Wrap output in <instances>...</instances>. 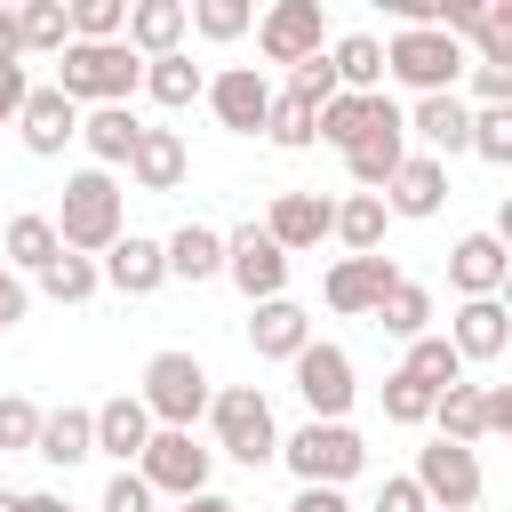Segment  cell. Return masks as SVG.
I'll list each match as a JSON object with an SVG mask.
<instances>
[{
	"label": "cell",
	"instance_id": "obj_33",
	"mask_svg": "<svg viewBox=\"0 0 512 512\" xmlns=\"http://www.w3.org/2000/svg\"><path fill=\"white\" fill-rule=\"evenodd\" d=\"M376 320H384V336H424V320H432V288L400 272V280L376 296Z\"/></svg>",
	"mask_w": 512,
	"mask_h": 512
},
{
	"label": "cell",
	"instance_id": "obj_9",
	"mask_svg": "<svg viewBox=\"0 0 512 512\" xmlns=\"http://www.w3.org/2000/svg\"><path fill=\"white\" fill-rule=\"evenodd\" d=\"M400 160H408V112L384 96V104H376V120H368V136H360V144H344V168H352V184H360V192H384Z\"/></svg>",
	"mask_w": 512,
	"mask_h": 512
},
{
	"label": "cell",
	"instance_id": "obj_58",
	"mask_svg": "<svg viewBox=\"0 0 512 512\" xmlns=\"http://www.w3.org/2000/svg\"><path fill=\"white\" fill-rule=\"evenodd\" d=\"M488 232H496V240L512 248V192H504V208H496V224H488Z\"/></svg>",
	"mask_w": 512,
	"mask_h": 512
},
{
	"label": "cell",
	"instance_id": "obj_38",
	"mask_svg": "<svg viewBox=\"0 0 512 512\" xmlns=\"http://www.w3.org/2000/svg\"><path fill=\"white\" fill-rule=\"evenodd\" d=\"M264 136L280 144V152H304L312 136H320V104H304V96H272V112H264Z\"/></svg>",
	"mask_w": 512,
	"mask_h": 512
},
{
	"label": "cell",
	"instance_id": "obj_52",
	"mask_svg": "<svg viewBox=\"0 0 512 512\" xmlns=\"http://www.w3.org/2000/svg\"><path fill=\"white\" fill-rule=\"evenodd\" d=\"M472 88L480 104H512V64H472Z\"/></svg>",
	"mask_w": 512,
	"mask_h": 512
},
{
	"label": "cell",
	"instance_id": "obj_28",
	"mask_svg": "<svg viewBox=\"0 0 512 512\" xmlns=\"http://www.w3.org/2000/svg\"><path fill=\"white\" fill-rule=\"evenodd\" d=\"M32 456H48V464H80V456H96V408H56V416H40Z\"/></svg>",
	"mask_w": 512,
	"mask_h": 512
},
{
	"label": "cell",
	"instance_id": "obj_56",
	"mask_svg": "<svg viewBox=\"0 0 512 512\" xmlns=\"http://www.w3.org/2000/svg\"><path fill=\"white\" fill-rule=\"evenodd\" d=\"M176 512H240V504L216 496V488H192V496H176Z\"/></svg>",
	"mask_w": 512,
	"mask_h": 512
},
{
	"label": "cell",
	"instance_id": "obj_31",
	"mask_svg": "<svg viewBox=\"0 0 512 512\" xmlns=\"http://www.w3.org/2000/svg\"><path fill=\"white\" fill-rule=\"evenodd\" d=\"M432 424L448 432V440H488V384H440V400H432Z\"/></svg>",
	"mask_w": 512,
	"mask_h": 512
},
{
	"label": "cell",
	"instance_id": "obj_55",
	"mask_svg": "<svg viewBox=\"0 0 512 512\" xmlns=\"http://www.w3.org/2000/svg\"><path fill=\"white\" fill-rule=\"evenodd\" d=\"M0 64H24V32H16V8H0Z\"/></svg>",
	"mask_w": 512,
	"mask_h": 512
},
{
	"label": "cell",
	"instance_id": "obj_1",
	"mask_svg": "<svg viewBox=\"0 0 512 512\" xmlns=\"http://www.w3.org/2000/svg\"><path fill=\"white\" fill-rule=\"evenodd\" d=\"M56 88L72 104H128L144 88V56L128 40H64L56 48Z\"/></svg>",
	"mask_w": 512,
	"mask_h": 512
},
{
	"label": "cell",
	"instance_id": "obj_40",
	"mask_svg": "<svg viewBox=\"0 0 512 512\" xmlns=\"http://www.w3.org/2000/svg\"><path fill=\"white\" fill-rule=\"evenodd\" d=\"M248 24H256V0H192V32L216 48H232Z\"/></svg>",
	"mask_w": 512,
	"mask_h": 512
},
{
	"label": "cell",
	"instance_id": "obj_21",
	"mask_svg": "<svg viewBox=\"0 0 512 512\" xmlns=\"http://www.w3.org/2000/svg\"><path fill=\"white\" fill-rule=\"evenodd\" d=\"M408 128L448 160V152H472V104L456 96V88H432V96H416V112H408Z\"/></svg>",
	"mask_w": 512,
	"mask_h": 512
},
{
	"label": "cell",
	"instance_id": "obj_6",
	"mask_svg": "<svg viewBox=\"0 0 512 512\" xmlns=\"http://www.w3.org/2000/svg\"><path fill=\"white\" fill-rule=\"evenodd\" d=\"M144 408H152V424H192V416H208V368H200L192 352H152V360H144Z\"/></svg>",
	"mask_w": 512,
	"mask_h": 512
},
{
	"label": "cell",
	"instance_id": "obj_43",
	"mask_svg": "<svg viewBox=\"0 0 512 512\" xmlns=\"http://www.w3.org/2000/svg\"><path fill=\"white\" fill-rule=\"evenodd\" d=\"M472 152L496 160V168H512V104H480L472 112Z\"/></svg>",
	"mask_w": 512,
	"mask_h": 512
},
{
	"label": "cell",
	"instance_id": "obj_59",
	"mask_svg": "<svg viewBox=\"0 0 512 512\" xmlns=\"http://www.w3.org/2000/svg\"><path fill=\"white\" fill-rule=\"evenodd\" d=\"M24 512H72V504H64V496H48V488H40V496H24Z\"/></svg>",
	"mask_w": 512,
	"mask_h": 512
},
{
	"label": "cell",
	"instance_id": "obj_11",
	"mask_svg": "<svg viewBox=\"0 0 512 512\" xmlns=\"http://www.w3.org/2000/svg\"><path fill=\"white\" fill-rule=\"evenodd\" d=\"M416 480H424V496L432 504H480V456H472V440H432V448H416Z\"/></svg>",
	"mask_w": 512,
	"mask_h": 512
},
{
	"label": "cell",
	"instance_id": "obj_44",
	"mask_svg": "<svg viewBox=\"0 0 512 512\" xmlns=\"http://www.w3.org/2000/svg\"><path fill=\"white\" fill-rule=\"evenodd\" d=\"M344 80H336V64H328V48H312L304 64H288V96H304V104H328Z\"/></svg>",
	"mask_w": 512,
	"mask_h": 512
},
{
	"label": "cell",
	"instance_id": "obj_36",
	"mask_svg": "<svg viewBox=\"0 0 512 512\" xmlns=\"http://www.w3.org/2000/svg\"><path fill=\"white\" fill-rule=\"evenodd\" d=\"M56 248H64V240H56V216H16V224L0 232V256H8L16 272H40Z\"/></svg>",
	"mask_w": 512,
	"mask_h": 512
},
{
	"label": "cell",
	"instance_id": "obj_51",
	"mask_svg": "<svg viewBox=\"0 0 512 512\" xmlns=\"http://www.w3.org/2000/svg\"><path fill=\"white\" fill-rule=\"evenodd\" d=\"M288 512H352L344 504V488H328V480H296V504Z\"/></svg>",
	"mask_w": 512,
	"mask_h": 512
},
{
	"label": "cell",
	"instance_id": "obj_64",
	"mask_svg": "<svg viewBox=\"0 0 512 512\" xmlns=\"http://www.w3.org/2000/svg\"><path fill=\"white\" fill-rule=\"evenodd\" d=\"M0 8H24V0H0Z\"/></svg>",
	"mask_w": 512,
	"mask_h": 512
},
{
	"label": "cell",
	"instance_id": "obj_10",
	"mask_svg": "<svg viewBox=\"0 0 512 512\" xmlns=\"http://www.w3.org/2000/svg\"><path fill=\"white\" fill-rule=\"evenodd\" d=\"M288 368H296V392H304V408H312V416H344V408H352V392H360V384H352V352H344V344H320V336H312Z\"/></svg>",
	"mask_w": 512,
	"mask_h": 512
},
{
	"label": "cell",
	"instance_id": "obj_46",
	"mask_svg": "<svg viewBox=\"0 0 512 512\" xmlns=\"http://www.w3.org/2000/svg\"><path fill=\"white\" fill-rule=\"evenodd\" d=\"M32 440H40V408L0 392V448H32Z\"/></svg>",
	"mask_w": 512,
	"mask_h": 512
},
{
	"label": "cell",
	"instance_id": "obj_47",
	"mask_svg": "<svg viewBox=\"0 0 512 512\" xmlns=\"http://www.w3.org/2000/svg\"><path fill=\"white\" fill-rule=\"evenodd\" d=\"M160 504V488L144 480V472H112V488H104V512H152Z\"/></svg>",
	"mask_w": 512,
	"mask_h": 512
},
{
	"label": "cell",
	"instance_id": "obj_8",
	"mask_svg": "<svg viewBox=\"0 0 512 512\" xmlns=\"http://www.w3.org/2000/svg\"><path fill=\"white\" fill-rule=\"evenodd\" d=\"M224 280H232L248 304L280 296V288H288V248H280L264 224H240V232H224Z\"/></svg>",
	"mask_w": 512,
	"mask_h": 512
},
{
	"label": "cell",
	"instance_id": "obj_3",
	"mask_svg": "<svg viewBox=\"0 0 512 512\" xmlns=\"http://www.w3.org/2000/svg\"><path fill=\"white\" fill-rule=\"evenodd\" d=\"M120 232H128V224H120V184H112V168H80V176L64 184L56 240H64V248H80V256H104Z\"/></svg>",
	"mask_w": 512,
	"mask_h": 512
},
{
	"label": "cell",
	"instance_id": "obj_62",
	"mask_svg": "<svg viewBox=\"0 0 512 512\" xmlns=\"http://www.w3.org/2000/svg\"><path fill=\"white\" fill-rule=\"evenodd\" d=\"M488 8H496V16H512V0H488Z\"/></svg>",
	"mask_w": 512,
	"mask_h": 512
},
{
	"label": "cell",
	"instance_id": "obj_50",
	"mask_svg": "<svg viewBox=\"0 0 512 512\" xmlns=\"http://www.w3.org/2000/svg\"><path fill=\"white\" fill-rule=\"evenodd\" d=\"M24 304H32V288H24V280H16V264L0 256V328H16V320H24Z\"/></svg>",
	"mask_w": 512,
	"mask_h": 512
},
{
	"label": "cell",
	"instance_id": "obj_14",
	"mask_svg": "<svg viewBox=\"0 0 512 512\" xmlns=\"http://www.w3.org/2000/svg\"><path fill=\"white\" fill-rule=\"evenodd\" d=\"M16 128H24V152H40V160H56L72 136H80V104L48 80V88H32L24 96V112H16Z\"/></svg>",
	"mask_w": 512,
	"mask_h": 512
},
{
	"label": "cell",
	"instance_id": "obj_26",
	"mask_svg": "<svg viewBox=\"0 0 512 512\" xmlns=\"http://www.w3.org/2000/svg\"><path fill=\"white\" fill-rule=\"evenodd\" d=\"M136 136H144V120H136L128 104H88V120H80V144H88L96 168H128Z\"/></svg>",
	"mask_w": 512,
	"mask_h": 512
},
{
	"label": "cell",
	"instance_id": "obj_2",
	"mask_svg": "<svg viewBox=\"0 0 512 512\" xmlns=\"http://www.w3.org/2000/svg\"><path fill=\"white\" fill-rule=\"evenodd\" d=\"M384 72H392L400 88L432 96V88H456V80L472 72V56H464V40H456L448 24H400V32L384 40Z\"/></svg>",
	"mask_w": 512,
	"mask_h": 512
},
{
	"label": "cell",
	"instance_id": "obj_12",
	"mask_svg": "<svg viewBox=\"0 0 512 512\" xmlns=\"http://www.w3.org/2000/svg\"><path fill=\"white\" fill-rule=\"evenodd\" d=\"M320 8H328V0H272V8L256 16L264 64H304V56L320 48Z\"/></svg>",
	"mask_w": 512,
	"mask_h": 512
},
{
	"label": "cell",
	"instance_id": "obj_7",
	"mask_svg": "<svg viewBox=\"0 0 512 512\" xmlns=\"http://www.w3.org/2000/svg\"><path fill=\"white\" fill-rule=\"evenodd\" d=\"M208 464H216V448H200L192 424H152V440H144V456H136V472H144L160 496H192V488H208Z\"/></svg>",
	"mask_w": 512,
	"mask_h": 512
},
{
	"label": "cell",
	"instance_id": "obj_4",
	"mask_svg": "<svg viewBox=\"0 0 512 512\" xmlns=\"http://www.w3.org/2000/svg\"><path fill=\"white\" fill-rule=\"evenodd\" d=\"M208 424H216V448H224L232 464H248V472L280 456V424H272V400H264L256 384L208 392Z\"/></svg>",
	"mask_w": 512,
	"mask_h": 512
},
{
	"label": "cell",
	"instance_id": "obj_24",
	"mask_svg": "<svg viewBox=\"0 0 512 512\" xmlns=\"http://www.w3.org/2000/svg\"><path fill=\"white\" fill-rule=\"evenodd\" d=\"M184 32H192V0H128V48L136 56H168V48H184Z\"/></svg>",
	"mask_w": 512,
	"mask_h": 512
},
{
	"label": "cell",
	"instance_id": "obj_32",
	"mask_svg": "<svg viewBox=\"0 0 512 512\" xmlns=\"http://www.w3.org/2000/svg\"><path fill=\"white\" fill-rule=\"evenodd\" d=\"M96 288H104V264L80 256V248H56V256L40 264V296H56V304H88Z\"/></svg>",
	"mask_w": 512,
	"mask_h": 512
},
{
	"label": "cell",
	"instance_id": "obj_49",
	"mask_svg": "<svg viewBox=\"0 0 512 512\" xmlns=\"http://www.w3.org/2000/svg\"><path fill=\"white\" fill-rule=\"evenodd\" d=\"M480 16H488V0H432V24H448L456 40H464V32L480 24Z\"/></svg>",
	"mask_w": 512,
	"mask_h": 512
},
{
	"label": "cell",
	"instance_id": "obj_29",
	"mask_svg": "<svg viewBox=\"0 0 512 512\" xmlns=\"http://www.w3.org/2000/svg\"><path fill=\"white\" fill-rule=\"evenodd\" d=\"M376 104H384V88H336L328 104H320V144H360L368 136V120H376Z\"/></svg>",
	"mask_w": 512,
	"mask_h": 512
},
{
	"label": "cell",
	"instance_id": "obj_25",
	"mask_svg": "<svg viewBox=\"0 0 512 512\" xmlns=\"http://www.w3.org/2000/svg\"><path fill=\"white\" fill-rule=\"evenodd\" d=\"M144 440H152V408H144V392H120V400H104V408H96V456L136 464V456H144Z\"/></svg>",
	"mask_w": 512,
	"mask_h": 512
},
{
	"label": "cell",
	"instance_id": "obj_15",
	"mask_svg": "<svg viewBox=\"0 0 512 512\" xmlns=\"http://www.w3.org/2000/svg\"><path fill=\"white\" fill-rule=\"evenodd\" d=\"M104 288H120V296H152L160 280H168V240H144V232H120L104 256Z\"/></svg>",
	"mask_w": 512,
	"mask_h": 512
},
{
	"label": "cell",
	"instance_id": "obj_17",
	"mask_svg": "<svg viewBox=\"0 0 512 512\" xmlns=\"http://www.w3.org/2000/svg\"><path fill=\"white\" fill-rule=\"evenodd\" d=\"M440 200H448V160L440 152H408L392 168V184H384V208L392 216H440Z\"/></svg>",
	"mask_w": 512,
	"mask_h": 512
},
{
	"label": "cell",
	"instance_id": "obj_37",
	"mask_svg": "<svg viewBox=\"0 0 512 512\" xmlns=\"http://www.w3.org/2000/svg\"><path fill=\"white\" fill-rule=\"evenodd\" d=\"M16 32H24V56H56L72 40V8L64 0H24L16 8Z\"/></svg>",
	"mask_w": 512,
	"mask_h": 512
},
{
	"label": "cell",
	"instance_id": "obj_35",
	"mask_svg": "<svg viewBox=\"0 0 512 512\" xmlns=\"http://www.w3.org/2000/svg\"><path fill=\"white\" fill-rule=\"evenodd\" d=\"M384 192H352V200H336V240L360 256V248H384Z\"/></svg>",
	"mask_w": 512,
	"mask_h": 512
},
{
	"label": "cell",
	"instance_id": "obj_61",
	"mask_svg": "<svg viewBox=\"0 0 512 512\" xmlns=\"http://www.w3.org/2000/svg\"><path fill=\"white\" fill-rule=\"evenodd\" d=\"M496 296H504V312H512V272H504V288H496Z\"/></svg>",
	"mask_w": 512,
	"mask_h": 512
},
{
	"label": "cell",
	"instance_id": "obj_23",
	"mask_svg": "<svg viewBox=\"0 0 512 512\" xmlns=\"http://www.w3.org/2000/svg\"><path fill=\"white\" fill-rule=\"evenodd\" d=\"M248 344H256V360H296L312 344V312L288 304V296H264L256 320H248Z\"/></svg>",
	"mask_w": 512,
	"mask_h": 512
},
{
	"label": "cell",
	"instance_id": "obj_63",
	"mask_svg": "<svg viewBox=\"0 0 512 512\" xmlns=\"http://www.w3.org/2000/svg\"><path fill=\"white\" fill-rule=\"evenodd\" d=\"M432 512H464V504H432Z\"/></svg>",
	"mask_w": 512,
	"mask_h": 512
},
{
	"label": "cell",
	"instance_id": "obj_27",
	"mask_svg": "<svg viewBox=\"0 0 512 512\" xmlns=\"http://www.w3.org/2000/svg\"><path fill=\"white\" fill-rule=\"evenodd\" d=\"M144 96H152V104H168V112H184L192 96H208V72H200L184 48H168V56H144Z\"/></svg>",
	"mask_w": 512,
	"mask_h": 512
},
{
	"label": "cell",
	"instance_id": "obj_18",
	"mask_svg": "<svg viewBox=\"0 0 512 512\" xmlns=\"http://www.w3.org/2000/svg\"><path fill=\"white\" fill-rule=\"evenodd\" d=\"M264 232H272L288 256H304V248H320V240L336 232V200H320V192H280L272 216H264Z\"/></svg>",
	"mask_w": 512,
	"mask_h": 512
},
{
	"label": "cell",
	"instance_id": "obj_53",
	"mask_svg": "<svg viewBox=\"0 0 512 512\" xmlns=\"http://www.w3.org/2000/svg\"><path fill=\"white\" fill-rule=\"evenodd\" d=\"M24 96H32V80H24V64H0V128L24 112Z\"/></svg>",
	"mask_w": 512,
	"mask_h": 512
},
{
	"label": "cell",
	"instance_id": "obj_5",
	"mask_svg": "<svg viewBox=\"0 0 512 512\" xmlns=\"http://www.w3.org/2000/svg\"><path fill=\"white\" fill-rule=\"evenodd\" d=\"M280 456H288V472H296V480H328V488H344V480L368 464V440H360L344 416H312L304 432H288V440H280Z\"/></svg>",
	"mask_w": 512,
	"mask_h": 512
},
{
	"label": "cell",
	"instance_id": "obj_48",
	"mask_svg": "<svg viewBox=\"0 0 512 512\" xmlns=\"http://www.w3.org/2000/svg\"><path fill=\"white\" fill-rule=\"evenodd\" d=\"M376 512H432V496H424V480H416V472H400V480H384V488H376Z\"/></svg>",
	"mask_w": 512,
	"mask_h": 512
},
{
	"label": "cell",
	"instance_id": "obj_42",
	"mask_svg": "<svg viewBox=\"0 0 512 512\" xmlns=\"http://www.w3.org/2000/svg\"><path fill=\"white\" fill-rule=\"evenodd\" d=\"M72 8V40H120L128 32V0H64Z\"/></svg>",
	"mask_w": 512,
	"mask_h": 512
},
{
	"label": "cell",
	"instance_id": "obj_16",
	"mask_svg": "<svg viewBox=\"0 0 512 512\" xmlns=\"http://www.w3.org/2000/svg\"><path fill=\"white\" fill-rule=\"evenodd\" d=\"M400 280V264L392 256H376V248H360V256H344L336 272H328V312H344V320H360V312H376V296Z\"/></svg>",
	"mask_w": 512,
	"mask_h": 512
},
{
	"label": "cell",
	"instance_id": "obj_39",
	"mask_svg": "<svg viewBox=\"0 0 512 512\" xmlns=\"http://www.w3.org/2000/svg\"><path fill=\"white\" fill-rule=\"evenodd\" d=\"M400 368H408L416 384H432V392H440V384H456V376H464V352H456L448 336H408V360H400Z\"/></svg>",
	"mask_w": 512,
	"mask_h": 512
},
{
	"label": "cell",
	"instance_id": "obj_57",
	"mask_svg": "<svg viewBox=\"0 0 512 512\" xmlns=\"http://www.w3.org/2000/svg\"><path fill=\"white\" fill-rule=\"evenodd\" d=\"M384 16H400V24H432V0H376Z\"/></svg>",
	"mask_w": 512,
	"mask_h": 512
},
{
	"label": "cell",
	"instance_id": "obj_30",
	"mask_svg": "<svg viewBox=\"0 0 512 512\" xmlns=\"http://www.w3.org/2000/svg\"><path fill=\"white\" fill-rule=\"evenodd\" d=\"M216 272H224V232L176 224L168 232V280H216Z\"/></svg>",
	"mask_w": 512,
	"mask_h": 512
},
{
	"label": "cell",
	"instance_id": "obj_45",
	"mask_svg": "<svg viewBox=\"0 0 512 512\" xmlns=\"http://www.w3.org/2000/svg\"><path fill=\"white\" fill-rule=\"evenodd\" d=\"M464 48H472L480 64H512V16H496V8H488V16L464 32Z\"/></svg>",
	"mask_w": 512,
	"mask_h": 512
},
{
	"label": "cell",
	"instance_id": "obj_19",
	"mask_svg": "<svg viewBox=\"0 0 512 512\" xmlns=\"http://www.w3.org/2000/svg\"><path fill=\"white\" fill-rule=\"evenodd\" d=\"M504 272H512V248H504L496 232H464V240L448 248V280H456V296H496Z\"/></svg>",
	"mask_w": 512,
	"mask_h": 512
},
{
	"label": "cell",
	"instance_id": "obj_20",
	"mask_svg": "<svg viewBox=\"0 0 512 512\" xmlns=\"http://www.w3.org/2000/svg\"><path fill=\"white\" fill-rule=\"evenodd\" d=\"M448 344H456L464 360H496V352L512 344V312H504V296H464L456 320H448Z\"/></svg>",
	"mask_w": 512,
	"mask_h": 512
},
{
	"label": "cell",
	"instance_id": "obj_34",
	"mask_svg": "<svg viewBox=\"0 0 512 512\" xmlns=\"http://www.w3.org/2000/svg\"><path fill=\"white\" fill-rule=\"evenodd\" d=\"M328 64H336L344 88H384V40H376V32H344V40L328 48Z\"/></svg>",
	"mask_w": 512,
	"mask_h": 512
},
{
	"label": "cell",
	"instance_id": "obj_41",
	"mask_svg": "<svg viewBox=\"0 0 512 512\" xmlns=\"http://www.w3.org/2000/svg\"><path fill=\"white\" fill-rule=\"evenodd\" d=\"M432 400H440V392H432V384H416L408 368H392V376H384V416H392V424H424V416H432Z\"/></svg>",
	"mask_w": 512,
	"mask_h": 512
},
{
	"label": "cell",
	"instance_id": "obj_22",
	"mask_svg": "<svg viewBox=\"0 0 512 512\" xmlns=\"http://www.w3.org/2000/svg\"><path fill=\"white\" fill-rule=\"evenodd\" d=\"M184 168H192V152H184L176 128H144L136 152H128V184H136V192H176Z\"/></svg>",
	"mask_w": 512,
	"mask_h": 512
},
{
	"label": "cell",
	"instance_id": "obj_54",
	"mask_svg": "<svg viewBox=\"0 0 512 512\" xmlns=\"http://www.w3.org/2000/svg\"><path fill=\"white\" fill-rule=\"evenodd\" d=\"M488 432L512 440V384H488Z\"/></svg>",
	"mask_w": 512,
	"mask_h": 512
},
{
	"label": "cell",
	"instance_id": "obj_13",
	"mask_svg": "<svg viewBox=\"0 0 512 512\" xmlns=\"http://www.w3.org/2000/svg\"><path fill=\"white\" fill-rule=\"evenodd\" d=\"M208 112L232 128V136H264V112H272V80L256 64H232L208 80Z\"/></svg>",
	"mask_w": 512,
	"mask_h": 512
},
{
	"label": "cell",
	"instance_id": "obj_60",
	"mask_svg": "<svg viewBox=\"0 0 512 512\" xmlns=\"http://www.w3.org/2000/svg\"><path fill=\"white\" fill-rule=\"evenodd\" d=\"M0 512H24V496H16V488H0Z\"/></svg>",
	"mask_w": 512,
	"mask_h": 512
}]
</instances>
